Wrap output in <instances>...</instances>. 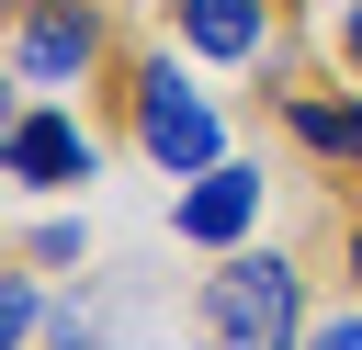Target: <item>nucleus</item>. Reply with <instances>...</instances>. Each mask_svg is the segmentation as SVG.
Masks as SVG:
<instances>
[{"mask_svg": "<svg viewBox=\"0 0 362 350\" xmlns=\"http://www.w3.org/2000/svg\"><path fill=\"white\" fill-rule=\"evenodd\" d=\"M192 316L226 339V350H305V271L283 248H226L204 282H192Z\"/></svg>", "mask_w": 362, "mask_h": 350, "instance_id": "nucleus-1", "label": "nucleus"}, {"mask_svg": "<svg viewBox=\"0 0 362 350\" xmlns=\"http://www.w3.org/2000/svg\"><path fill=\"white\" fill-rule=\"evenodd\" d=\"M124 124H136V158L170 169V181H204V169L226 158V113H215L170 56H136V68H124Z\"/></svg>", "mask_w": 362, "mask_h": 350, "instance_id": "nucleus-2", "label": "nucleus"}, {"mask_svg": "<svg viewBox=\"0 0 362 350\" xmlns=\"http://www.w3.org/2000/svg\"><path fill=\"white\" fill-rule=\"evenodd\" d=\"M102 68H113L102 0H11V90L57 102V90H90Z\"/></svg>", "mask_w": 362, "mask_h": 350, "instance_id": "nucleus-3", "label": "nucleus"}, {"mask_svg": "<svg viewBox=\"0 0 362 350\" xmlns=\"http://www.w3.org/2000/svg\"><path fill=\"white\" fill-rule=\"evenodd\" d=\"M0 169H11V192H79L90 169H102V135L68 113V102H11V135H0Z\"/></svg>", "mask_w": 362, "mask_h": 350, "instance_id": "nucleus-4", "label": "nucleus"}, {"mask_svg": "<svg viewBox=\"0 0 362 350\" xmlns=\"http://www.w3.org/2000/svg\"><path fill=\"white\" fill-rule=\"evenodd\" d=\"M260 192H272V181H260L249 158H215V169H204V181L170 203V237H181V248H204V260H226V248H249Z\"/></svg>", "mask_w": 362, "mask_h": 350, "instance_id": "nucleus-5", "label": "nucleus"}, {"mask_svg": "<svg viewBox=\"0 0 362 350\" xmlns=\"http://www.w3.org/2000/svg\"><path fill=\"white\" fill-rule=\"evenodd\" d=\"M170 34L215 68H272L283 56V0H170Z\"/></svg>", "mask_w": 362, "mask_h": 350, "instance_id": "nucleus-6", "label": "nucleus"}, {"mask_svg": "<svg viewBox=\"0 0 362 350\" xmlns=\"http://www.w3.org/2000/svg\"><path fill=\"white\" fill-rule=\"evenodd\" d=\"M57 350H170V327H158V294H147V282L68 294V305H57Z\"/></svg>", "mask_w": 362, "mask_h": 350, "instance_id": "nucleus-7", "label": "nucleus"}, {"mask_svg": "<svg viewBox=\"0 0 362 350\" xmlns=\"http://www.w3.org/2000/svg\"><path fill=\"white\" fill-rule=\"evenodd\" d=\"M90 260V226L79 215H57V226H23V271H79Z\"/></svg>", "mask_w": 362, "mask_h": 350, "instance_id": "nucleus-8", "label": "nucleus"}, {"mask_svg": "<svg viewBox=\"0 0 362 350\" xmlns=\"http://www.w3.org/2000/svg\"><path fill=\"white\" fill-rule=\"evenodd\" d=\"M34 339H45V282L11 271V294H0V350H34Z\"/></svg>", "mask_w": 362, "mask_h": 350, "instance_id": "nucleus-9", "label": "nucleus"}, {"mask_svg": "<svg viewBox=\"0 0 362 350\" xmlns=\"http://www.w3.org/2000/svg\"><path fill=\"white\" fill-rule=\"evenodd\" d=\"M305 350H362V294L328 305V316H305Z\"/></svg>", "mask_w": 362, "mask_h": 350, "instance_id": "nucleus-10", "label": "nucleus"}, {"mask_svg": "<svg viewBox=\"0 0 362 350\" xmlns=\"http://www.w3.org/2000/svg\"><path fill=\"white\" fill-rule=\"evenodd\" d=\"M328 56L362 79V0H339V11H328Z\"/></svg>", "mask_w": 362, "mask_h": 350, "instance_id": "nucleus-11", "label": "nucleus"}, {"mask_svg": "<svg viewBox=\"0 0 362 350\" xmlns=\"http://www.w3.org/2000/svg\"><path fill=\"white\" fill-rule=\"evenodd\" d=\"M339 169H362V90H351V135H339Z\"/></svg>", "mask_w": 362, "mask_h": 350, "instance_id": "nucleus-12", "label": "nucleus"}, {"mask_svg": "<svg viewBox=\"0 0 362 350\" xmlns=\"http://www.w3.org/2000/svg\"><path fill=\"white\" fill-rule=\"evenodd\" d=\"M351 294H362V215H351Z\"/></svg>", "mask_w": 362, "mask_h": 350, "instance_id": "nucleus-13", "label": "nucleus"}, {"mask_svg": "<svg viewBox=\"0 0 362 350\" xmlns=\"http://www.w3.org/2000/svg\"><path fill=\"white\" fill-rule=\"evenodd\" d=\"M294 11H328V0H294Z\"/></svg>", "mask_w": 362, "mask_h": 350, "instance_id": "nucleus-14", "label": "nucleus"}]
</instances>
